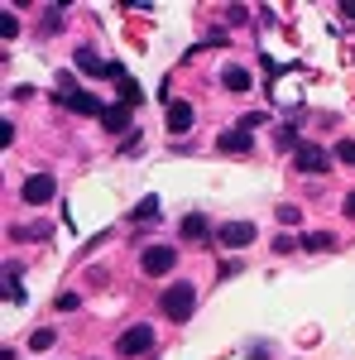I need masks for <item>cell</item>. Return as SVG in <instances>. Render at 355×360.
<instances>
[{"mask_svg":"<svg viewBox=\"0 0 355 360\" xmlns=\"http://www.w3.org/2000/svg\"><path fill=\"white\" fill-rule=\"evenodd\" d=\"M159 307H164V317L168 322H188L192 312H197V283H188V278H178V283H168L164 288V298H159Z\"/></svg>","mask_w":355,"mask_h":360,"instance_id":"6da1fadb","label":"cell"},{"mask_svg":"<svg viewBox=\"0 0 355 360\" xmlns=\"http://www.w3.org/2000/svg\"><path fill=\"white\" fill-rule=\"evenodd\" d=\"M58 106H67V111H77V115H106V106L91 91H77L72 86V77H58Z\"/></svg>","mask_w":355,"mask_h":360,"instance_id":"7a4b0ae2","label":"cell"},{"mask_svg":"<svg viewBox=\"0 0 355 360\" xmlns=\"http://www.w3.org/2000/svg\"><path fill=\"white\" fill-rule=\"evenodd\" d=\"M173 264H178V250H173V245H144V250H139V269H144L149 278L168 274Z\"/></svg>","mask_w":355,"mask_h":360,"instance_id":"3957f363","label":"cell"},{"mask_svg":"<svg viewBox=\"0 0 355 360\" xmlns=\"http://www.w3.org/2000/svg\"><path fill=\"white\" fill-rule=\"evenodd\" d=\"M149 346H154V327H149V322L125 327L120 341H115V351H120V356H149Z\"/></svg>","mask_w":355,"mask_h":360,"instance_id":"277c9868","label":"cell"},{"mask_svg":"<svg viewBox=\"0 0 355 360\" xmlns=\"http://www.w3.org/2000/svg\"><path fill=\"white\" fill-rule=\"evenodd\" d=\"M53 193H58L53 173H34V178H25V188H20V197H25L29 207H44V202H53Z\"/></svg>","mask_w":355,"mask_h":360,"instance_id":"5b68a950","label":"cell"},{"mask_svg":"<svg viewBox=\"0 0 355 360\" xmlns=\"http://www.w3.org/2000/svg\"><path fill=\"white\" fill-rule=\"evenodd\" d=\"M293 168L298 173H327L331 159H327V149H317V144H298L293 149Z\"/></svg>","mask_w":355,"mask_h":360,"instance_id":"8992f818","label":"cell"},{"mask_svg":"<svg viewBox=\"0 0 355 360\" xmlns=\"http://www.w3.org/2000/svg\"><path fill=\"white\" fill-rule=\"evenodd\" d=\"M197 125V111H192V101H168V135L183 139Z\"/></svg>","mask_w":355,"mask_h":360,"instance_id":"52a82bcc","label":"cell"},{"mask_svg":"<svg viewBox=\"0 0 355 360\" xmlns=\"http://www.w3.org/2000/svg\"><path fill=\"white\" fill-rule=\"evenodd\" d=\"M217 240L226 250H245L250 240H254V226L250 221H226V226H217Z\"/></svg>","mask_w":355,"mask_h":360,"instance_id":"ba28073f","label":"cell"},{"mask_svg":"<svg viewBox=\"0 0 355 360\" xmlns=\"http://www.w3.org/2000/svg\"><path fill=\"white\" fill-rule=\"evenodd\" d=\"M217 149H221V154H231V159H245L250 149H254V139H250V130H221Z\"/></svg>","mask_w":355,"mask_h":360,"instance_id":"9c48e42d","label":"cell"},{"mask_svg":"<svg viewBox=\"0 0 355 360\" xmlns=\"http://www.w3.org/2000/svg\"><path fill=\"white\" fill-rule=\"evenodd\" d=\"M178 236H183L188 245H207V240H212V226H207V217H202V212H188Z\"/></svg>","mask_w":355,"mask_h":360,"instance_id":"30bf717a","label":"cell"},{"mask_svg":"<svg viewBox=\"0 0 355 360\" xmlns=\"http://www.w3.org/2000/svg\"><path fill=\"white\" fill-rule=\"evenodd\" d=\"M110 82L120 86V101H125V106L135 111V106H139V86H135V77H130V72H125L120 63H110Z\"/></svg>","mask_w":355,"mask_h":360,"instance_id":"8fae6325","label":"cell"},{"mask_svg":"<svg viewBox=\"0 0 355 360\" xmlns=\"http://www.w3.org/2000/svg\"><path fill=\"white\" fill-rule=\"evenodd\" d=\"M130 106H125V101H115V106H106V115H101V125H106L110 135H120V130H130Z\"/></svg>","mask_w":355,"mask_h":360,"instance_id":"7c38bea8","label":"cell"},{"mask_svg":"<svg viewBox=\"0 0 355 360\" xmlns=\"http://www.w3.org/2000/svg\"><path fill=\"white\" fill-rule=\"evenodd\" d=\"M221 86H226V91H250V86H254V77H250V68L231 63V68L221 72Z\"/></svg>","mask_w":355,"mask_h":360,"instance_id":"4fadbf2b","label":"cell"},{"mask_svg":"<svg viewBox=\"0 0 355 360\" xmlns=\"http://www.w3.org/2000/svg\"><path fill=\"white\" fill-rule=\"evenodd\" d=\"M72 63L82 68L86 77H110V63H101V58L91 53V49H77V53H72Z\"/></svg>","mask_w":355,"mask_h":360,"instance_id":"5bb4252c","label":"cell"},{"mask_svg":"<svg viewBox=\"0 0 355 360\" xmlns=\"http://www.w3.org/2000/svg\"><path fill=\"white\" fill-rule=\"evenodd\" d=\"M159 212H164V202H159V193H149L130 207V221H149V217H159Z\"/></svg>","mask_w":355,"mask_h":360,"instance_id":"9a60e30c","label":"cell"},{"mask_svg":"<svg viewBox=\"0 0 355 360\" xmlns=\"http://www.w3.org/2000/svg\"><path fill=\"white\" fill-rule=\"evenodd\" d=\"M298 245H302V250H331L336 240H331L327 231H302V236H298Z\"/></svg>","mask_w":355,"mask_h":360,"instance_id":"2e32d148","label":"cell"},{"mask_svg":"<svg viewBox=\"0 0 355 360\" xmlns=\"http://www.w3.org/2000/svg\"><path fill=\"white\" fill-rule=\"evenodd\" d=\"M53 341H58V332H53V327H39V332L29 336V351H39V356H44V351H49Z\"/></svg>","mask_w":355,"mask_h":360,"instance_id":"e0dca14e","label":"cell"},{"mask_svg":"<svg viewBox=\"0 0 355 360\" xmlns=\"http://www.w3.org/2000/svg\"><path fill=\"white\" fill-rule=\"evenodd\" d=\"M15 240H25V245H34V240H49V226H15Z\"/></svg>","mask_w":355,"mask_h":360,"instance_id":"ac0fdd59","label":"cell"},{"mask_svg":"<svg viewBox=\"0 0 355 360\" xmlns=\"http://www.w3.org/2000/svg\"><path fill=\"white\" fill-rule=\"evenodd\" d=\"M331 154H336V164L355 168V139H341V144H336V149H331Z\"/></svg>","mask_w":355,"mask_h":360,"instance_id":"d6986e66","label":"cell"},{"mask_svg":"<svg viewBox=\"0 0 355 360\" xmlns=\"http://www.w3.org/2000/svg\"><path fill=\"white\" fill-rule=\"evenodd\" d=\"M273 217H278L283 226H298V221H302V212H298V207H288V202H283V207H278Z\"/></svg>","mask_w":355,"mask_h":360,"instance_id":"ffe728a7","label":"cell"},{"mask_svg":"<svg viewBox=\"0 0 355 360\" xmlns=\"http://www.w3.org/2000/svg\"><path fill=\"white\" fill-rule=\"evenodd\" d=\"M293 250H302L293 236H273V255H293Z\"/></svg>","mask_w":355,"mask_h":360,"instance_id":"44dd1931","label":"cell"},{"mask_svg":"<svg viewBox=\"0 0 355 360\" xmlns=\"http://www.w3.org/2000/svg\"><path fill=\"white\" fill-rule=\"evenodd\" d=\"M0 34L15 39V34H20V15H0Z\"/></svg>","mask_w":355,"mask_h":360,"instance_id":"7402d4cb","label":"cell"},{"mask_svg":"<svg viewBox=\"0 0 355 360\" xmlns=\"http://www.w3.org/2000/svg\"><path fill=\"white\" fill-rule=\"evenodd\" d=\"M77 307H82L77 293H58V312H77Z\"/></svg>","mask_w":355,"mask_h":360,"instance_id":"603a6c76","label":"cell"},{"mask_svg":"<svg viewBox=\"0 0 355 360\" xmlns=\"http://www.w3.org/2000/svg\"><path fill=\"white\" fill-rule=\"evenodd\" d=\"M226 20H231V25H245L250 10H245V5H231V10H226Z\"/></svg>","mask_w":355,"mask_h":360,"instance_id":"cb8c5ba5","label":"cell"},{"mask_svg":"<svg viewBox=\"0 0 355 360\" xmlns=\"http://www.w3.org/2000/svg\"><path fill=\"white\" fill-rule=\"evenodd\" d=\"M240 269H245V264H240V259H226V264H221L217 274H221V278H231V274H240Z\"/></svg>","mask_w":355,"mask_h":360,"instance_id":"d4e9b609","label":"cell"},{"mask_svg":"<svg viewBox=\"0 0 355 360\" xmlns=\"http://www.w3.org/2000/svg\"><path fill=\"white\" fill-rule=\"evenodd\" d=\"M341 212H346V217H355V193H346V202H341Z\"/></svg>","mask_w":355,"mask_h":360,"instance_id":"484cf974","label":"cell"},{"mask_svg":"<svg viewBox=\"0 0 355 360\" xmlns=\"http://www.w3.org/2000/svg\"><path fill=\"white\" fill-rule=\"evenodd\" d=\"M341 15H346V20L355 25V0H346V5H341Z\"/></svg>","mask_w":355,"mask_h":360,"instance_id":"4316f807","label":"cell"}]
</instances>
